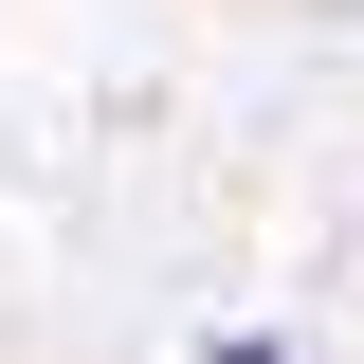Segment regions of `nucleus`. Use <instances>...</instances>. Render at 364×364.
Here are the masks:
<instances>
[{"mask_svg": "<svg viewBox=\"0 0 364 364\" xmlns=\"http://www.w3.org/2000/svg\"><path fill=\"white\" fill-rule=\"evenodd\" d=\"M200 364H291V346H273V328H219V346H200Z\"/></svg>", "mask_w": 364, "mask_h": 364, "instance_id": "nucleus-1", "label": "nucleus"}]
</instances>
